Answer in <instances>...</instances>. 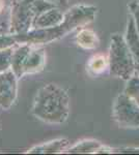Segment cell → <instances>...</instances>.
<instances>
[{
  "instance_id": "6da1fadb",
  "label": "cell",
  "mask_w": 139,
  "mask_h": 155,
  "mask_svg": "<svg viewBox=\"0 0 139 155\" xmlns=\"http://www.w3.org/2000/svg\"><path fill=\"white\" fill-rule=\"evenodd\" d=\"M97 12L98 8L93 5L77 4L64 12V20L57 26L45 29H31L25 34H16L18 42L44 45L57 41L68 35L75 29L82 28L92 22L96 18Z\"/></svg>"
},
{
  "instance_id": "7a4b0ae2",
  "label": "cell",
  "mask_w": 139,
  "mask_h": 155,
  "mask_svg": "<svg viewBox=\"0 0 139 155\" xmlns=\"http://www.w3.org/2000/svg\"><path fill=\"white\" fill-rule=\"evenodd\" d=\"M30 113L46 123H64L70 115L69 94L56 84H45L35 94Z\"/></svg>"
},
{
  "instance_id": "3957f363",
  "label": "cell",
  "mask_w": 139,
  "mask_h": 155,
  "mask_svg": "<svg viewBox=\"0 0 139 155\" xmlns=\"http://www.w3.org/2000/svg\"><path fill=\"white\" fill-rule=\"evenodd\" d=\"M46 64V50L43 45L22 42L14 47L12 69L19 79L26 74H33L44 69Z\"/></svg>"
},
{
  "instance_id": "277c9868",
  "label": "cell",
  "mask_w": 139,
  "mask_h": 155,
  "mask_svg": "<svg viewBox=\"0 0 139 155\" xmlns=\"http://www.w3.org/2000/svg\"><path fill=\"white\" fill-rule=\"evenodd\" d=\"M109 72L115 78L129 81L136 74V67L132 53L126 41L125 36L120 33L111 35L108 51Z\"/></svg>"
},
{
  "instance_id": "5b68a950",
  "label": "cell",
  "mask_w": 139,
  "mask_h": 155,
  "mask_svg": "<svg viewBox=\"0 0 139 155\" xmlns=\"http://www.w3.org/2000/svg\"><path fill=\"white\" fill-rule=\"evenodd\" d=\"M113 119L122 128H139V104L127 93L120 94L113 104Z\"/></svg>"
},
{
  "instance_id": "8992f818",
  "label": "cell",
  "mask_w": 139,
  "mask_h": 155,
  "mask_svg": "<svg viewBox=\"0 0 139 155\" xmlns=\"http://www.w3.org/2000/svg\"><path fill=\"white\" fill-rule=\"evenodd\" d=\"M32 0L12 1L9 11V32L25 34L32 29L35 12L31 5Z\"/></svg>"
},
{
  "instance_id": "52a82bcc",
  "label": "cell",
  "mask_w": 139,
  "mask_h": 155,
  "mask_svg": "<svg viewBox=\"0 0 139 155\" xmlns=\"http://www.w3.org/2000/svg\"><path fill=\"white\" fill-rule=\"evenodd\" d=\"M18 80L12 68L0 72V109L9 110L14 106L18 96Z\"/></svg>"
},
{
  "instance_id": "ba28073f",
  "label": "cell",
  "mask_w": 139,
  "mask_h": 155,
  "mask_svg": "<svg viewBox=\"0 0 139 155\" xmlns=\"http://www.w3.org/2000/svg\"><path fill=\"white\" fill-rule=\"evenodd\" d=\"M64 16V14L57 6L44 11L41 14L36 15V17L34 18L32 29H45L55 27L61 23Z\"/></svg>"
},
{
  "instance_id": "9c48e42d",
  "label": "cell",
  "mask_w": 139,
  "mask_h": 155,
  "mask_svg": "<svg viewBox=\"0 0 139 155\" xmlns=\"http://www.w3.org/2000/svg\"><path fill=\"white\" fill-rule=\"evenodd\" d=\"M125 38L129 46V49H130L131 53H132L134 62H135L136 72L139 74V34L137 29H136L134 19L131 15L129 16L127 22Z\"/></svg>"
},
{
  "instance_id": "30bf717a",
  "label": "cell",
  "mask_w": 139,
  "mask_h": 155,
  "mask_svg": "<svg viewBox=\"0 0 139 155\" xmlns=\"http://www.w3.org/2000/svg\"><path fill=\"white\" fill-rule=\"evenodd\" d=\"M70 141L68 139H55L49 142H45L27 150L26 153L30 154H54L61 153L68 150Z\"/></svg>"
},
{
  "instance_id": "8fae6325",
  "label": "cell",
  "mask_w": 139,
  "mask_h": 155,
  "mask_svg": "<svg viewBox=\"0 0 139 155\" xmlns=\"http://www.w3.org/2000/svg\"><path fill=\"white\" fill-rule=\"evenodd\" d=\"M76 44L83 50H96L100 46V39L93 30L88 28H80L75 37Z\"/></svg>"
},
{
  "instance_id": "7c38bea8",
  "label": "cell",
  "mask_w": 139,
  "mask_h": 155,
  "mask_svg": "<svg viewBox=\"0 0 139 155\" xmlns=\"http://www.w3.org/2000/svg\"><path fill=\"white\" fill-rule=\"evenodd\" d=\"M105 147L96 140H82L68 149L69 153H101ZM105 152V151H104Z\"/></svg>"
},
{
  "instance_id": "4fadbf2b",
  "label": "cell",
  "mask_w": 139,
  "mask_h": 155,
  "mask_svg": "<svg viewBox=\"0 0 139 155\" xmlns=\"http://www.w3.org/2000/svg\"><path fill=\"white\" fill-rule=\"evenodd\" d=\"M87 71L92 76H99V74L105 72L106 69H109V62L108 56L103 54H97L89 59L87 63Z\"/></svg>"
},
{
  "instance_id": "5bb4252c",
  "label": "cell",
  "mask_w": 139,
  "mask_h": 155,
  "mask_svg": "<svg viewBox=\"0 0 139 155\" xmlns=\"http://www.w3.org/2000/svg\"><path fill=\"white\" fill-rule=\"evenodd\" d=\"M125 93L133 97L137 104H139V74L136 72L135 76H133L128 81V85L126 86Z\"/></svg>"
},
{
  "instance_id": "9a60e30c",
  "label": "cell",
  "mask_w": 139,
  "mask_h": 155,
  "mask_svg": "<svg viewBox=\"0 0 139 155\" xmlns=\"http://www.w3.org/2000/svg\"><path fill=\"white\" fill-rule=\"evenodd\" d=\"M14 48L0 50V72L12 68V58Z\"/></svg>"
},
{
  "instance_id": "2e32d148",
  "label": "cell",
  "mask_w": 139,
  "mask_h": 155,
  "mask_svg": "<svg viewBox=\"0 0 139 155\" xmlns=\"http://www.w3.org/2000/svg\"><path fill=\"white\" fill-rule=\"evenodd\" d=\"M17 45H19V42H18L16 34H12L11 32L0 33V50L14 48Z\"/></svg>"
},
{
  "instance_id": "e0dca14e",
  "label": "cell",
  "mask_w": 139,
  "mask_h": 155,
  "mask_svg": "<svg viewBox=\"0 0 139 155\" xmlns=\"http://www.w3.org/2000/svg\"><path fill=\"white\" fill-rule=\"evenodd\" d=\"M128 6L130 9V15L133 17L136 29H137L139 34V0H134V1L130 2Z\"/></svg>"
},
{
  "instance_id": "ac0fdd59",
  "label": "cell",
  "mask_w": 139,
  "mask_h": 155,
  "mask_svg": "<svg viewBox=\"0 0 139 155\" xmlns=\"http://www.w3.org/2000/svg\"><path fill=\"white\" fill-rule=\"evenodd\" d=\"M5 8V0H0V15L3 14Z\"/></svg>"
},
{
  "instance_id": "d6986e66",
  "label": "cell",
  "mask_w": 139,
  "mask_h": 155,
  "mask_svg": "<svg viewBox=\"0 0 139 155\" xmlns=\"http://www.w3.org/2000/svg\"><path fill=\"white\" fill-rule=\"evenodd\" d=\"M57 2H59V3L62 4V5H65V4H68L69 0H57Z\"/></svg>"
},
{
  "instance_id": "ffe728a7",
  "label": "cell",
  "mask_w": 139,
  "mask_h": 155,
  "mask_svg": "<svg viewBox=\"0 0 139 155\" xmlns=\"http://www.w3.org/2000/svg\"><path fill=\"white\" fill-rule=\"evenodd\" d=\"M11 2H12V1H18V0H9Z\"/></svg>"
}]
</instances>
